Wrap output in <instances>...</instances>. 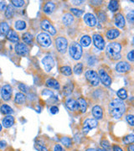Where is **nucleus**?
Returning <instances> with one entry per match:
<instances>
[{
  "label": "nucleus",
  "mask_w": 134,
  "mask_h": 151,
  "mask_svg": "<svg viewBox=\"0 0 134 151\" xmlns=\"http://www.w3.org/2000/svg\"><path fill=\"white\" fill-rule=\"evenodd\" d=\"M111 115L115 118H120L125 112V104L121 99H114L109 105Z\"/></svg>",
  "instance_id": "1"
},
{
  "label": "nucleus",
  "mask_w": 134,
  "mask_h": 151,
  "mask_svg": "<svg viewBox=\"0 0 134 151\" xmlns=\"http://www.w3.org/2000/svg\"><path fill=\"white\" fill-rule=\"evenodd\" d=\"M121 46L120 44L117 42H112L110 43L107 47V55L111 58L112 60H119L121 55Z\"/></svg>",
  "instance_id": "2"
},
{
  "label": "nucleus",
  "mask_w": 134,
  "mask_h": 151,
  "mask_svg": "<svg viewBox=\"0 0 134 151\" xmlns=\"http://www.w3.org/2000/svg\"><path fill=\"white\" fill-rule=\"evenodd\" d=\"M70 55L74 60H80L82 55V48L80 44L73 42L70 46Z\"/></svg>",
  "instance_id": "3"
},
{
  "label": "nucleus",
  "mask_w": 134,
  "mask_h": 151,
  "mask_svg": "<svg viewBox=\"0 0 134 151\" xmlns=\"http://www.w3.org/2000/svg\"><path fill=\"white\" fill-rule=\"evenodd\" d=\"M86 78L92 86H97L100 83L99 75L93 70H89L86 72Z\"/></svg>",
  "instance_id": "4"
},
{
  "label": "nucleus",
  "mask_w": 134,
  "mask_h": 151,
  "mask_svg": "<svg viewBox=\"0 0 134 151\" xmlns=\"http://www.w3.org/2000/svg\"><path fill=\"white\" fill-rule=\"evenodd\" d=\"M37 41L43 47H49L51 45V39L46 33H40L37 36Z\"/></svg>",
  "instance_id": "5"
},
{
  "label": "nucleus",
  "mask_w": 134,
  "mask_h": 151,
  "mask_svg": "<svg viewBox=\"0 0 134 151\" xmlns=\"http://www.w3.org/2000/svg\"><path fill=\"white\" fill-rule=\"evenodd\" d=\"M55 45L59 52L60 53H65L67 50L68 46V42L67 40L64 37H58L55 40Z\"/></svg>",
  "instance_id": "6"
},
{
  "label": "nucleus",
  "mask_w": 134,
  "mask_h": 151,
  "mask_svg": "<svg viewBox=\"0 0 134 151\" xmlns=\"http://www.w3.org/2000/svg\"><path fill=\"white\" fill-rule=\"evenodd\" d=\"M97 124H98V122L96 121V119H94V118L86 119L84 124H83V132H84V134H88L91 129H92L97 126Z\"/></svg>",
  "instance_id": "7"
},
{
  "label": "nucleus",
  "mask_w": 134,
  "mask_h": 151,
  "mask_svg": "<svg viewBox=\"0 0 134 151\" xmlns=\"http://www.w3.org/2000/svg\"><path fill=\"white\" fill-rule=\"evenodd\" d=\"M42 64L46 71H50L54 67V61L51 55H46L42 60Z\"/></svg>",
  "instance_id": "8"
},
{
  "label": "nucleus",
  "mask_w": 134,
  "mask_h": 151,
  "mask_svg": "<svg viewBox=\"0 0 134 151\" xmlns=\"http://www.w3.org/2000/svg\"><path fill=\"white\" fill-rule=\"evenodd\" d=\"M1 96L4 101H9L12 96V87L9 85H4L1 90Z\"/></svg>",
  "instance_id": "9"
},
{
  "label": "nucleus",
  "mask_w": 134,
  "mask_h": 151,
  "mask_svg": "<svg viewBox=\"0 0 134 151\" xmlns=\"http://www.w3.org/2000/svg\"><path fill=\"white\" fill-rule=\"evenodd\" d=\"M99 77H100L101 82L103 83L105 86H111V79L110 76L106 72L105 70H103V69H100L99 70Z\"/></svg>",
  "instance_id": "10"
},
{
  "label": "nucleus",
  "mask_w": 134,
  "mask_h": 151,
  "mask_svg": "<svg viewBox=\"0 0 134 151\" xmlns=\"http://www.w3.org/2000/svg\"><path fill=\"white\" fill-rule=\"evenodd\" d=\"M93 42L95 46L99 50H103L105 47V41L102 36L99 34H95L93 35Z\"/></svg>",
  "instance_id": "11"
},
{
  "label": "nucleus",
  "mask_w": 134,
  "mask_h": 151,
  "mask_svg": "<svg viewBox=\"0 0 134 151\" xmlns=\"http://www.w3.org/2000/svg\"><path fill=\"white\" fill-rule=\"evenodd\" d=\"M40 25H41L42 29H44V31L50 33V35H54L56 34V30H55L54 27L53 25H52L48 20H46V19H45V20H43V21L41 22Z\"/></svg>",
  "instance_id": "12"
},
{
  "label": "nucleus",
  "mask_w": 134,
  "mask_h": 151,
  "mask_svg": "<svg viewBox=\"0 0 134 151\" xmlns=\"http://www.w3.org/2000/svg\"><path fill=\"white\" fill-rule=\"evenodd\" d=\"M15 51L19 55H26L29 53V49L26 45L23 43H19L15 46Z\"/></svg>",
  "instance_id": "13"
},
{
  "label": "nucleus",
  "mask_w": 134,
  "mask_h": 151,
  "mask_svg": "<svg viewBox=\"0 0 134 151\" xmlns=\"http://www.w3.org/2000/svg\"><path fill=\"white\" fill-rule=\"evenodd\" d=\"M131 69V67L128 63L125 62V61H121L118 62L116 66V70L119 72V73H124L128 71Z\"/></svg>",
  "instance_id": "14"
},
{
  "label": "nucleus",
  "mask_w": 134,
  "mask_h": 151,
  "mask_svg": "<svg viewBox=\"0 0 134 151\" xmlns=\"http://www.w3.org/2000/svg\"><path fill=\"white\" fill-rule=\"evenodd\" d=\"M66 105L67 108L72 112H75V111H77L79 109V106H78V102L72 99V98H69L67 99L66 102Z\"/></svg>",
  "instance_id": "15"
},
{
  "label": "nucleus",
  "mask_w": 134,
  "mask_h": 151,
  "mask_svg": "<svg viewBox=\"0 0 134 151\" xmlns=\"http://www.w3.org/2000/svg\"><path fill=\"white\" fill-rule=\"evenodd\" d=\"M84 20L86 24L91 27H94L96 25V19L92 14H86L84 16Z\"/></svg>",
  "instance_id": "16"
},
{
  "label": "nucleus",
  "mask_w": 134,
  "mask_h": 151,
  "mask_svg": "<svg viewBox=\"0 0 134 151\" xmlns=\"http://www.w3.org/2000/svg\"><path fill=\"white\" fill-rule=\"evenodd\" d=\"M92 115L96 119H101L103 117V111L100 106H95L92 108Z\"/></svg>",
  "instance_id": "17"
},
{
  "label": "nucleus",
  "mask_w": 134,
  "mask_h": 151,
  "mask_svg": "<svg viewBox=\"0 0 134 151\" xmlns=\"http://www.w3.org/2000/svg\"><path fill=\"white\" fill-rule=\"evenodd\" d=\"M14 124V118H13V116H6L3 119V123H2V125L8 128H10L12 127Z\"/></svg>",
  "instance_id": "18"
},
{
  "label": "nucleus",
  "mask_w": 134,
  "mask_h": 151,
  "mask_svg": "<svg viewBox=\"0 0 134 151\" xmlns=\"http://www.w3.org/2000/svg\"><path fill=\"white\" fill-rule=\"evenodd\" d=\"M55 9V4L52 3V2H47L44 5V8H43V10L45 14H51L53 13L54 10Z\"/></svg>",
  "instance_id": "19"
},
{
  "label": "nucleus",
  "mask_w": 134,
  "mask_h": 151,
  "mask_svg": "<svg viewBox=\"0 0 134 151\" xmlns=\"http://www.w3.org/2000/svg\"><path fill=\"white\" fill-rule=\"evenodd\" d=\"M120 35V32L117 29H111L107 32V37L109 40H114L117 38Z\"/></svg>",
  "instance_id": "20"
},
{
  "label": "nucleus",
  "mask_w": 134,
  "mask_h": 151,
  "mask_svg": "<svg viewBox=\"0 0 134 151\" xmlns=\"http://www.w3.org/2000/svg\"><path fill=\"white\" fill-rule=\"evenodd\" d=\"M115 25L119 28H123L125 25V19L122 14H118L115 17Z\"/></svg>",
  "instance_id": "21"
},
{
  "label": "nucleus",
  "mask_w": 134,
  "mask_h": 151,
  "mask_svg": "<svg viewBox=\"0 0 134 151\" xmlns=\"http://www.w3.org/2000/svg\"><path fill=\"white\" fill-rule=\"evenodd\" d=\"M7 38L12 42H18L19 40L17 33L14 30H13V29H9V31L7 34Z\"/></svg>",
  "instance_id": "22"
},
{
  "label": "nucleus",
  "mask_w": 134,
  "mask_h": 151,
  "mask_svg": "<svg viewBox=\"0 0 134 151\" xmlns=\"http://www.w3.org/2000/svg\"><path fill=\"white\" fill-rule=\"evenodd\" d=\"M74 22V17L71 14H66L63 17V23L65 25L70 26Z\"/></svg>",
  "instance_id": "23"
},
{
  "label": "nucleus",
  "mask_w": 134,
  "mask_h": 151,
  "mask_svg": "<svg viewBox=\"0 0 134 151\" xmlns=\"http://www.w3.org/2000/svg\"><path fill=\"white\" fill-rule=\"evenodd\" d=\"M25 99H26V96H25V95L24 93H22V92H18V93L15 95L14 102H15V103L20 105V104L25 103Z\"/></svg>",
  "instance_id": "24"
},
{
  "label": "nucleus",
  "mask_w": 134,
  "mask_h": 151,
  "mask_svg": "<svg viewBox=\"0 0 134 151\" xmlns=\"http://www.w3.org/2000/svg\"><path fill=\"white\" fill-rule=\"evenodd\" d=\"M0 111H1V112L3 113V114H4V115H9V114H11V113H13V109H12V108L11 107H9V105H7V104H3L2 106H1V108H0Z\"/></svg>",
  "instance_id": "25"
},
{
  "label": "nucleus",
  "mask_w": 134,
  "mask_h": 151,
  "mask_svg": "<svg viewBox=\"0 0 134 151\" xmlns=\"http://www.w3.org/2000/svg\"><path fill=\"white\" fill-rule=\"evenodd\" d=\"M9 31V26L6 22H3L0 24V35H7L8 32Z\"/></svg>",
  "instance_id": "26"
},
{
  "label": "nucleus",
  "mask_w": 134,
  "mask_h": 151,
  "mask_svg": "<svg viewBox=\"0 0 134 151\" xmlns=\"http://www.w3.org/2000/svg\"><path fill=\"white\" fill-rule=\"evenodd\" d=\"M46 86L49 87H51L54 89H59L60 88V84L55 80V79H49L46 82Z\"/></svg>",
  "instance_id": "27"
},
{
  "label": "nucleus",
  "mask_w": 134,
  "mask_h": 151,
  "mask_svg": "<svg viewBox=\"0 0 134 151\" xmlns=\"http://www.w3.org/2000/svg\"><path fill=\"white\" fill-rule=\"evenodd\" d=\"M91 42H92V40H91L90 36H88V35H85V36H83V37L80 39V46H83V47H87V46H89V45H90Z\"/></svg>",
  "instance_id": "28"
},
{
  "label": "nucleus",
  "mask_w": 134,
  "mask_h": 151,
  "mask_svg": "<svg viewBox=\"0 0 134 151\" xmlns=\"http://www.w3.org/2000/svg\"><path fill=\"white\" fill-rule=\"evenodd\" d=\"M78 106H79V109L80 110L81 112H86V111L87 109V104H86V102L83 99V98H79L78 101Z\"/></svg>",
  "instance_id": "29"
},
{
  "label": "nucleus",
  "mask_w": 134,
  "mask_h": 151,
  "mask_svg": "<svg viewBox=\"0 0 134 151\" xmlns=\"http://www.w3.org/2000/svg\"><path fill=\"white\" fill-rule=\"evenodd\" d=\"M22 39H23V41H25V43L29 45V44H31L32 41H33V35H32L30 33L26 32V33H25V34L23 35Z\"/></svg>",
  "instance_id": "30"
},
{
  "label": "nucleus",
  "mask_w": 134,
  "mask_h": 151,
  "mask_svg": "<svg viewBox=\"0 0 134 151\" xmlns=\"http://www.w3.org/2000/svg\"><path fill=\"white\" fill-rule=\"evenodd\" d=\"M14 14V9L13 8L12 5H9L7 6V9L5 10V16L8 19H11Z\"/></svg>",
  "instance_id": "31"
},
{
  "label": "nucleus",
  "mask_w": 134,
  "mask_h": 151,
  "mask_svg": "<svg viewBox=\"0 0 134 151\" xmlns=\"http://www.w3.org/2000/svg\"><path fill=\"white\" fill-rule=\"evenodd\" d=\"M108 9L111 12H115L118 9V2L117 1H111L108 4Z\"/></svg>",
  "instance_id": "32"
},
{
  "label": "nucleus",
  "mask_w": 134,
  "mask_h": 151,
  "mask_svg": "<svg viewBox=\"0 0 134 151\" xmlns=\"http://www.w3.org/2000/svg\"><path fill=\"white\" fill-rule=\"evenodd\" d=\"M15 28L18 30H23L26 28V23L23 20H18L15 23Z\"/></svg>",
  "instance_id": "33"
},
{
  "label": "nucleus",
  "mask_w": 134,
  "mask_h": 151,
  "mask_svg": "<svg viewBox=\"0 0 134 151\" xmlns=\"http://www.w3.org/2000/svg\"><path fill=\"white\" fill-rule=\"evenodd\" d=\"M123 142L126 144H131L134 143V134H128L123 138Z\"/></svg>",
  "instance_id": "34"
},
{
  "label": "nucleus",
  "mask_w": 134,
  "mask_h": 151,
  "mask_svg": "<svg viewBox=\"0 0 134 151\" xmlns=\"http://www.w3.org/2000/svg\"><path fill=\"white\" fill-rule=\"evenodd\" d=\"M60 71L65 76H70L72 74V71H71V68L70 67H62Z\"/></svg>",
  "instance_id": "35"
},
{
  "label": "nucleus",
  "mask_w": 134,
  "mask_h": 151,
  "mask_svg": "<svg viewBox=\"0 0 134 151\" xmlns=\"http://www.w3.org/2000/svg\"><path fill=\"white\" fill-rule=\"evenodd\" d=\"M60 142L62 143V144H64L65 146L66 147H70L71 144H72V142H71V139L69 137H62L60 139Z\"/></svg>",
  "instance_id": "36"
},
{
  "label": "nucleus",
  "mask_w": 134,
  "mask_h": 151,
  "mask_svg": "<svg viewBox=\"0 0 134 151\" xmlns=\"http://www.w3.org/2000/svg\"><path fill=\"white\" fill-rule=\"evenodd\" d=\"M117 96L120 98L121 100H124L127 97V91L124 89V88H121L120 90L117 91Z\"/></svg>",
  "instance_id": "37"
},
{
  "label": "nucleus",
  "mask_w": 134,
  "mask_h": 151,
  "mask_svg": "<svg viewBox=\"0 0 134 151\" xmlns=\"http://www.w3.org/2000/svg\"><path fill=\"white\" fill-rule=\"evenodd\" d=\"M72 90H73V85L72 84H67L63 89V92L66 96H67V95H70L72 92Z\"/></svg>",
  "instance_id": "38"
},
{
  "label": "nucleus",
  "mask_w": 134,
  "mask_h": 151,
  "mask_svg": "<svg viewBox=\"0 0 134 151\" xmlns=\"http://www.w3.org/2000/svg\"><path fill=\"white\" fill-rule=\"evenodd\" d=\"M82 70H83V66L81 63H78L74 67V72L77 75H80V73L82 72Z\"/></svg>",
  "instance_id": "39"
},
{
  "label": "nucleus",
  "mask_w": 134,
  "mask_h": 151,
  "mask_svg": "<svg viewBox=\"0 0 134 151\" xmlns=\"http://www.w3.org/2000/svg\"><path fill=\"white\" fill-rule=\"evenodd\" d=\"M70 12L74 14L75 16H76V17H80L83 14V10L79 9H74V8H72V9H70Z\"/></svg>",
  "instance_id": "40"
},
{
  "label": "nucleus",
  "mask_w": 134,
  "mask_h": 151,
  "mask_svg": "<svg viewBox=\"0 0 134 151\" xmlns=\"http://www.w3.org/2000/svg\"><path fill=\"white\" fill-rule=\"evenodd\" d=\"M12 4L15 7H22L25 4V1L23 0H14V1H11Z\"/></svg>",
  "instance_id": "41"
},
{
  "label": "nucleus",
  "mask_w": 134,
  "mask_h": 151,
  "mask_svg": "<svg viewBox=\"0 0 134 151\" xmlns=\"http://www.w3.org/2000/svg\"><path fill=\"white\" fill-rule=\"evenodd\" d=\"M34 147L38 151H48V149L44 144H38V143L35 144Z\"/></svg>",
  "instance_id": "42"
},
{
  "label": "nucleus",
  "mask_w": 134,
  "mask_h": 151,
  "mask_svg": "<svg viewBox=\"0 0 134 151\" xmlns=\"http://www.w3.org/2000/svg\"><path fill=\"white\" fill-rule=\"evenodd\" d=\"M101 147H102V149H104V150H108L109 149H110V144H109V142L107 141V140H102L101 142Z\"/></svg>",
  "instance_id": "43"
},
{
  "label": "nucleus",
  "mask_w": 134,
  "mask_h": 151,
  "mask_svg": "<svg viewBox=\"0 0 134 151\" xmlns=\"http://www.w3.org/2000/svg\"><path fill=\"white\" fill-rule=\"evenodd\" d=\"M127 122L130 124L131 126H134V116L133 115H127Z\"/></svg>",
  "instance_id": "44"
},
{
  "label": "nucleus",
  "mask_w": 134,
  "mask_h": 151,
  "mask_svg": "<svg viewBox=\"0 0 134 151\" xmlns=\"http://www.w3.org/2000/svg\"><path fill=\"white\" fill-rule=\"evenodd\" d=\"M127 19L130 21V22H132V23H134V10H132V11H130L127 15Z\"/></svg>",
  "instance_id": "45"
},
{
  "label": "nucleus",
  "mask_w": 134,
  "mask_h": 151,
  "mask_svg": "<svg viewBox=\"0 0 134 151\" xmlns=\"http://www.w3.org/2000/svg\"><path fill=\"white\" fill-rule=\"evenodd\" d=\"M98 16H99V19L101 22H104L106 20V14L103 12H99L98 13Z\"/></svg>",
  "instance_id": "46"
},
{
  "label": "nucleus",
  "mask_w": 134,
  "mask_h": 151,
  "mask_svg": "<svg viewBox=\"0 0 134 151\" xmlns=\"http://www.w3.org/2000/svg\"><path fill=\"white\" fill-rule=\"evenodd\" d=\"M19 90L22 91L23 92H27L28 90H29V88L27 87L25 84H19Z\"/></svg>",
  "instance_id": "47"
},
{
  "label": "nucleus",
  "mask_w": 134,
  "mask_h": 151,
  "mask_svg": "<svg viewBox=\"0 0 134 151\" xmlns=\"http://www.w3.org/2000/svg\"><path fill=\"white\" fill-rule=\"evenodd\" d=\"M127 59L131 61H134V50L127 54Z\"/></svg>",
  "instance_id": "48"
},
{
  "label": "nucleus",
  "mask_w": 134,
  "mask_h": 151,
  "mask_svg": "<svg viewBox=\"0 0 134 151\" xmlns=\"http://www.w3.org/2000/svg\"><path fill=\"white\" fill-rule=\"evenodd\" d=\"M43 95H47V96H54L53 92H52L51 91H50V90H44V92H43Z\"/></svg>",
  "instance_id": "49"
},
{
  "label": "nucleus",
  "mask_w": 134,
  "mask_h": 151,
  "mask_svg": "<svg viewBox=\"0 0 134 151\" xmlns=\"http://www.w3.org/2000/svg\"><path fill=\"white\" fill-rule=\"evenodd\" d=\"M50 112H51L52 114H56V113H58V112H59V108H58L56 106H53V107L50 108Z\"/></svg>",
  "instance_id": "50"
},
{
  "label": "nucleus",
  "mask_w": 134,
  "mask_h": 151,
  "mask_svg": "<svg viewBox=\"0 0 134 151\" xmlns=\"http://www.w3.org/2000/svg\"><path fill=\"white\" fill-rule=\"evenodd\" d=\"M7 9V5L4 2H0V10H6Z\"/></svg>",
  "instance_id": "51"
},
{
  "label": "nucleus",
  "mask_w": 134,
  "mask_h": 151,
  "mask_svg": "<svg viewBox=\"0 0 134 151\" xmlns=\"http://www.w3.org/2000/svg\"><path fill=\"white\" fill-rule=\"evenodd\" d=\"M54 151H65V150H64V149L61 147L60 144H55Z\"/></svg>",
  "instance_id": "52"
},
{
  "label": "nucleus",
  "mask_w": 134,
  "mask_h": 151,
  "mask_svg": "<svg viewBox=\"0 0 134 151\" xmlns=\"http://www.w3.org/2000/svg\"><path fill=\"white\" fill-rule=\"evenodd\" d=\"M92 5H95V6H96V5H100V4H101V1H91L90 2Z\"/></svg>",
  "instance_id": "53"
},
{
  "label": "nucleus",
  "mask_w": 134,
  "mask_h": 151,
  "mask_svg": "<svg viewBox=\"0 0 134 151\" xmlns=\"http://www.w3.org/2000/svg\"><path fill=\"white\" fill-rule=\"evenodd\" d=\"M7 146V143L5 141H0V148L3 149V148H5Z\"/></svg>",
  "instance_id": "54"
},
{
  "label": "nucleus",
  "mask_w": 134,
  "mask_h": 151,
  "mask_svg": "<svg viewBox=\"0 0 134 151\" xmlns=\"http://www.w3.org/2000/svg\"><path fill=\"white\" fill-rule=\"evenodd\" d=\"M113 151H123V150L117 145H114L113 146Z\"/></svg>",
  "instance_id": "55"
},
{
  "label": "nucleus",
  "mask_w": 134,
  "mask_h": 151,
  "mask_svg": "<svg viewBox=\"0 0 134 151\" xmlns=\"http://www.w3.org/2000/svg\"><path fill=\"white\" fill-rule=\"evenodd\" d=\"M72 3L75 4V5H79V4H81L83 3V1H72Z\"/></svg>",
  "instance_id": "56"
},
{
  "label": "nucleus",
  "mask_w": 134,
  "mask_h": 151,
  "mask_svg": "<svg viewBox=\"0 0 134 151\" xmlns=\"http://www.w3.org/2000/svg\"><path fill=\"white\" fill-rule=\"evenodd\" d=\"M128 151H134V144H131L128 146Z\"/></svg>",
  "instance_id": "57"
},
{
  "label": "nucleus",
  "mask_w": 134,
  "mask_h": 151,
  "mask_svg": "<svg viewBox=\"0 0 134 151\" xmlns=\"http://www.w3.org/2000/svg\"><path fill=\"white\" fill-rule=\"evenodd\" d=\"M86 151H96V150H95V149H88Z\"/></svg>",
  "instance_id": "58"
},
{
  "label": "nucleus",
  "mask_w": 134,
  "mask_h": 151,
  "mask_svg": "<svg viewBox=\"0 0 134 151\" xmlns=\"http://www.w3.org/2000/svg\"><path fill=\"white\" fill-rule=\"evenodd\" d=\"M96 151H107L106 150H104V149H99V150H97Z\"/></svg>",
  "instance_id": "59"
},
{
  "label": "nucleus",
  "mask_w": 134,
  "mask_h": 151,
  "mask_svg": "<svg viewBox=\"0 0 134 151\" xmlns=\"http://www.w3.org/2000/svg\"><path fill=\"white\" fill-rule=\"evenodd\" d=\"M2 130V124H0V131Z\"/></svg>",
  "instance_id": "60"
},
{
  "label": "nucleus",
  "mask_w": 134,
  "mask_h": 151,
  "mask_svg": "<svg viewBox=\"0 0 134 151\" xmlns=\"http://www.w3.org/2000/svg\"><path fill=\"white\" fill-rule=\"evenodd\" d=\"M133 45H134V37H133Z\"/></svg>",
  "instance_id": "61"
},
{
  "label": "nucleus",
  "mask_w": 134,
  "mask_h": 151,
  "mask_svg": "<svg viewBox=\"0 0 134 151\" xmlns=\"http://www.w3.org/2000/svg\"><path fill=\"white\" fill-rule=\"evenodd\" d=\"M131 2H133V3H134V0H132V1H131Z\"/></svg>",
  "instance_id": "62"
}]
</instances>
